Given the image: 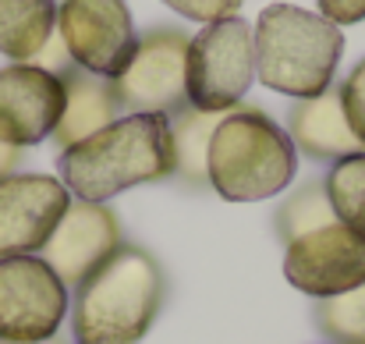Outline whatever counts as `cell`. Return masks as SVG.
<instances>
[{"instance_id":"cell-1","label":"cell","mask_w":365,"mask_h":344,"mask_svg":"<svg viewBox=\"0 0 365 344\" xmlns=\"http://www.w3.org/2000/svg\"><path fill=\"white\" fill-rule=\"evenodd\" d=\"M61 185L86 203H107L135 185H153L174 174L170 117L124 114L86 142L61 149Z\"/></svg>"},{"instance_id":"cell-2","label":"cell","mask_w":365,"mask_h":344,"mask_svg":"<svg viewBox=\"0 0 365 344\" xmlns=\"http://www.w3.org/2000/svg\"><path fill=\"white\" fill-rule=\"evenodd\" d=\"M167 298L163 270L142 245H121L71 298V334L78 344H138Z\"/></svg>"},{"instance_id":"cell-3","label":"cell","mask_w":365,"mask_h":344,"mask_svg":"<svg viewBox=\"0 0 365 344\" xmlns=\"http://www.w3.org/2000/svg\"><path fill=\"white\" fill-rule=\"evenodd\" d=\"M255 79L284 96L312 100L334 86L344 32L316 11L294 4H269L252 25Z\"/></svg>"},{"instance_id":"cell-4","label":"cell","mask_w":365,"mask_h":344,"mask_svg":"<svg viewBox=\"0 0 365 344\" xmlns=\"http://www.w3.org/2000/svg\"><path fill=\"white\" fill-rule=\"evenodd\" d=\"M298 171L291 135L259 107H235L210 138L206 174L220 199L262 203L280 196Z\"/></svg>"},{"instance_id":"cell-5","label":"cell","mask_w":365,"mask_h":344,"mask_svg":"<svg viewBox=\"0 0 365 344\" xmlns=\"http://www.w3.org/2000/svg\"><path fill=\"white\" fill-rule=\"evenodd\" d=\"M252 82H255V39L245 18L231 14L210 21L202 25L199 36L188 39V57H185L188 107L227 114L242 107Z\"/></svg>"},{"instance_id":"cell-6","label":"cell","mask_w":365,"mask_h":344,"mask_svg":"<svg viewBox=\"0 0 365 344\" xmlns=\"http://www.w3.org/2000/svg\"><path fill=\"white\" fill-rule=\"evenodd\" d=\"M68 309V284L46 266L43 256L0 259V341H50L57 338Z\"/></svg>"},{"instance_id":"cell-7","label":"cell","mask_w":365,"mask_h":344,"mask_svg":"<svg viewBox=\"0 0 365 344\" xmlns=\"http://www.w3.org/2000/svg\"><path fill=\"white\" fill-rule=\"evenodd\" d=\"M185 57L188 36L170 25H156L138 36V50L121 75L110 82L118 107L128 114L174 117L188 107L185 89Z\"/></svg>"},{"instance_id":"cell-8","label":"cell","mask_w":365,"mask_h":344,"mask_svg":"<svg viewBox=\"0 0 365 344\" xmlns=\"http://www.w3.org/2000/svg\"><path fill=\"white\" fill-rule=\"evenodd\" d=\"M57 36L82 71L114 82L138 50V32L124 0H64L57 4Z\"/></svg>"},{"instance_id":"cell-9","label":"cell","mask_w":365,"mask_h":344,"mask_svg":"<svg viewBox=\"0 0 365 344\" xmlns=\"http://www.w3.org/2000/svg\"><path fill=\"white\" fill-rule=\"evenodd\" d=\"M284 277L312 298H334L365 284V234L348 224H330L302 234L284 252Z\"/></svg>"},{"instance_id":"cell-10","label":"cell","mask_w":365,"mask_h":344,"mask_svg":"<svg viewBox=\"0 0 365 344\" xmlns=\"http://www.w3.org/2000/svg\"><path fill=\"white\" fill-rule=\"evenodd\" d=\"M121 221L107 203H86L75 199L68 203L61 224L53 228L50 241L39 248L46 266L68 284L78 288L89 273H96L118 248H121Z\"/></svg>"},{"instance_id":"cell-11","label":"cell","mask_w":365,"mask_h":344,"mask_svg":"<svg viewBox=\"0 0 365 344\" xmlns=\"http://www.w3.org/2000/svg\"><path fill=\"white\" fill-rule=\"evenodd\" d=\"M71 192L50 174H11L0 181V259L39 252L61 224Z\"/></svg>"},{"instance_id":"cell-12","label":"cell","mask_w":365,"mask_h":344,"mask_svg":"<svg viewBox=\"0 0 365 344\" xmlns=\"http://www.w3.org/2000/svg\"><path fill=\"white\" fill-rule=\"evenodd\" d=\"M64 111V86L36 64L0 68V142L14 149L39 146L53 135Z\"/></svg>"},{"instance_id":"cell-13","label":"cell","mask_w":365,"mask_h":344,"mask_svg":"<svg viewBox=\"0 0 365 344\" xmlns=\"http://www.w3.org/2000/svg\"><path fill=\"white\" fill-rule=\"evenodd\" d=\"M287 135L294 142L298 153L312 156V160H344L365 153V146L355 138L344 107H341V89L330 86L327 93L312 96V100H294L291 114H287Z\"/></svg>"},{"instance_id":"cell-14","label":"cell","mask_w":365,"mask_h":344,"mask_svg":"<svg viewBox=\"0 0 365 344\" xmlns=\"http://www.w3.org/2000/svg\"><path fill=\"white\" fill-rule=\"evenodd\" d=\"M57 79L64 86V111H61V121L50 138L61 149L86 142L89 135L103 131L107 124H114L121 117V107H118L107 79H96V75L82 71L78 64H68Z\"/></svg>"},{"instance_id":"cell-15","label":"cell","mask_w":365,"mask_h":344,"mask_svg":"<svg viewBox=\"0 0 365 344\" xmlns=\"http://www.w3.org/2000/svg\"><path fill=\"white\" fill-rule=\"evenodd\" d=\"M57 36V0H0V54L32 64Z\"/></svg>"},{"instance_id":"cell-16","label":"cell","mask_w":365,"mask_h":344,"mask_svg":"<svg viewBox=\"0 0 365 344\" xmlns=\"http://www.w3.org/2000/svg\"><path fill=\"white\" fill-rule=\"evenodd\" d=\"M220 121H224V114H210V111H195V107H185V111H178L170 117L174 178H181L192 188H206L210 185L206 156H210V138H213Z\"/></svg>"},{"instance_id":"cell-17","label":"cell","mask_w":365,"mask_h":344,"mask_svg":"<svg viewBox=\"0 0 365 344\" xmlns=\"http://www.w3.org/2000/svg\"><path fill=\"white\" fill-rule=\"evenodd\" d=\"M273 224H277L280 241L291 245V241H298L302 234H312V231L337 224V213H334V206H330L327 188H323L319 181H309V185L294 188V192L280 203Z\"/></svg>"},{"instance_id":"cell-18","label":"cell","mask_w":365,"mask_h":344,"mask_svg":"<svg viewBox=\"0 0 365 344\" xmlns=\"http://www.w3.org/2000/svg\"><path fill=\"white\" fill-rule=\"evenodd\" d=\"M323 188L330 196V206H334L337 221L365 234V153L337 160L330 167Z\"/></svg>"},{"instance_id":"cell-19","label":"cell","mask_w":365,"mask_h":344,"mask_svg":"<svg viewBox=\"0 0 365 344\" xmlns=\"http://www.w3.org/2000/svg\"><path fill=\"white\" fill-rule=\"evenodd\" d=\"M316 327L334 344H365V284L334 298H319Z\"/></svg>"},{"instance_id":"cell-20","label":"cell","mask_w":365,"mask_h":344,"mask_svg":"<svg viewBox=\"0 0 365 344\" xmlns=\"http://www.w3.org/2000/svg\"><path fill=\"white\" fill-rule=\"evenodd\" d=\"M341 89V107H344V117L355 131V138L365 146V57L351 68V75L337 86Z\"/></svg>"},{"instance_id":"cell-21","label":"cell","mask_w":365,"mask_h":344,"mask_svg":"<svg viewBox=\"0 0 365 344\" xmlns=\"http://www.w3.org/2000/svg\"><path fill=\"white\" fill-rule=\"evenodd\" d=\"M170 11H178L181 18H188V21H202V25H210V21H220V18H231V14H238V7H242V0H163Z\"/></svg>"},{"instance_id":"cell-22","label":"cell","mask_w":365,"mask_h":344,"mask_svg":"<svg viewBox=\"0 0 365 344\" xmlns=\"http://www.w3.org/2000/svg\"><path fill=\"white\" fill-rule=\"evenodd\" d=\"M319 14L334 25H355L365 18V0H319Z\"/></svg>"},{"instance_id":"cell-23","label":"cell","mask_w":365,"mask_h":344,"mask_svg":"<svg viewBox=\"0 0 365 344\" xmlns=\"http://www.w3.org/2000/svg\"><path fill=\"white\" fill-rule=\"evenodd\" d=\"M21 153H25V149H14V146H4V142H0V181L11 178V174H18Z\"/></svg>"},{"instance_id":"cell-24","label":"cell","mask_w":365,"mask_h":344,"mask_svg":"<svg viewBox=\"0 0 365 344\" xmlns=\"http://www.w3.org/2000/svg\"><path fill=\"white\" fill-rule=\"evenodd\" d=\"M0 344H14V341H0ZM39 344H68L64 338H50V341H39Z\"/></svg>"}]
</instances>
